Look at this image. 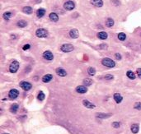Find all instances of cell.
Returning <instances> with one entry per match:
<instances>
[{
    "label": "cell",
    "instance_id": "obj_22",
    "mask_svg": "<svg viewBox=\"0 0 141 134\" xmlns=\"http://www.w3.org/2000/svg\"><path fill=\"white\" fill-rule=\"evenodd\" d=\"M114 20H113L112 18H111V17H109V18H107L106 19V26L107 27H112L113 26H114Z\"/></svg>",
    "mask_w": 141,
    "mask_h": 134
},
{
    "label": "cell",
    "instance_id": "obj_15",
    "mask_svg": "<svg viewBox=\"0 0 141 134\" xmlns=\"http://www.w3.org/2000/svg\"><path fill=\"white\" fill-rule=\"evenodd\" d=\"M113 97H114L115 101H116V102L117 103V104L121 103V101H122V100H123L122 96H121V94H119V93H115L114 96H113Z\"/></svg>",
    "mask_w": 141,
    "mask_h": 134
},
{
    "label": "cell",
    "instance_id": "obj_21",
    "mask_svg": "<svg viewBox=\"0 0 141 134\" xmlns=\"http://www.w3.org/2000/svg\"><path fill=\"white\" fill-rule=\"evenodd\" d=\"M45 14V10L44 8L38 9V10H37V12H36V16L39 17V18H41V17H43Z\"/></svg>",
    "mask_w": 141,
    "mask_h": 134
},
{
    "label": "cell",
    "instance_id": "obj_8",
    "mask_svg": "<svg viewBox=\"0 0 141 134\" xmlns=\"http://www.w3.org/2000/svg\"><path fill=\"white\" fill-rule=\"evenodd\" d=\"M43 58L45 59H46V60L51 61L54 59V55H53V54L50 50H46L43 53Z\"/></svg>",
    "mask_w": 141,
    "mask_h": 134
},
{
    "label": "cell",
    "instance_id": "obj_14",
    "mask_svg": "<svg viewBox=\"0 0 141 134\" xmlns=\"http://www.w3.org/2000/svg\"><path fill=\"white\" fill-rule=\"evenodd\" d=\"M52 79H53V76L51 74H46V75L43 76V77H42V82H45V83H48Z\"/></svg>",
    "mask_w": 141,
    "mask_h": 134
},
{
    "label": "cell",
    "instance_id": "obj_9",
    "mask_svg": "<svg viewBox=\"0 0 141 134\" xmlns=\"http://www.w3.org/2000/svg\"><path fill=\"white\" fill-rule=\"evenodd\" d=\"M55 72L58 76H59V77H66V76H67V72H66L64 68H62V67H58V68H56Z\"/></svg>",
    "mask_w": 141,
    "mask_h": 134
},
{
    "label": "cell",
    "instance_id": "obj_11",
    "mask_svg": "<svg viewBox=\"0 0 141 134\" xmlns=\"http://www.w3.org/2000/svg\"><path fill=\"white\" fill-rule=\"evenodd\" d=\"M69 36L73 39H77L79 37V33H78V30L77 29H72L70 30L69 31Z\"/></svg>",
    "mask_w": 141,
    "mask_h": 134
},
{
    "label": "cell",
    "instance_id": "obj_18",
    "mask_svg": "<svg viewBox=\"0 0 141 134\" xmlns=\"http://www.w3.org/2000/svg\"><path fill=\"white\" fill-rule=\"evenodd\" d=\"M49 17H50V19L54 22H58V20H59V17H58L57 14L55 13V12H51V13L49 15Z\"/></svg>",
    "mask_w": 141,
    "mask_h": 134
},
{
    "label": "cell",
    "instance_id": "obj_10",
    "mask_svg": "<svg viewBox=\"0 0 141 134\" xmlns=\"http://www.w3.org/2000/svg\"><path fill=\"white\" fill-rule=\"evenodd\" d=\"M76 91L79 94H85L87 92V86H78L76 87Z\"/></svg>",
    "mask_w": 141,
    "mask_h": 134
},
{
    "label": "cell",
    "instance_id": "obj_30",
    "mask_svg": "<svg viewBox=\"0 0 141 134\" xmlns=\"http://www.w3.org/2000/svg\"><path fill=\"white\" fill-rule=\"evenodd\" d=\"M118 39H119L121 41H124V40H125V39H126V35L125 33H123V32L119 33L118 34Z\"/></svg>",
    "mask_w": 141,
    "mask_h": 134
},
{
    "label": "cell",
    "instance_id": "obj_38",
    "mask_svg": "<svg viewBox=\"0 0 141 134\" xmlns=\"http://www.w3.org/2000/svg\"><path fill=\"white\" fill-rule=\"evenodd\" d=\"M11 37H12V39H15V38H16V35H11Z\"/></svg>",
    "mask_w": 141,
    "mask_h": 134
},
{
    "label": "cell",
    "instance_id": "obj_32",
    "mask_svg": "<svg viewBox=\"0 0 141 134\" xmlns=\"http://www.w3.org/2000/svg\"><path fill=\"white\" fill-rule=\"evenodd\" d=\"M120 126H121V123H120L119 122H117V121H116V122H114L112 123V127H114V128H119Z\"/></svg>",
    "mask_w": 141,
    "mask_h": 134
},
{
    "label": "cell",
    "instance_id": "obj_20",
    "mask_svg": "<svg viewBox=\"0 0 141 134\" xmlns=\"http://www.w3.org/2000/svg\"><path fill=\"white\" fill-rule=\"evenodd\" d=\"M19 109V105L17 104H12L10 107V111L12 114H16Z\"/></svg>",
    "mask_w": 141,
    "mask_h": 134
},
{
    "label": "cell",
    "instance_id": "obj_2",
    "mask_svg": "<svg viewBox=\"0 0 141 134\" xmlns=\"http://www.w3.org/2000/svg\"><path fill=\"white\" fill-rule=\"evenodd\" d=\"M19 68V63L17 60H13L9 66V72L12 73H16Z\"/></svg>",
    "mask_w": 141,
    "mask_h": 134
},
{
    "label": "cell",
    "instance_id": "obj_17",
    "mask_svg": "<svg viewBox=\"0 0 141 134\" xmlns=\"http://www.w3.org/2000/svg\"><path fill=\"white\" fill-rule=\"evenodd\" d=\"M130 129H131V132H132L133 133L136 134L138 132H139V124H137V123L132 124V125H131V127H130Z\"/></svg>",
    "mask_w": 141,
    "mask_h": 134
},
{
    "label": "cell",
    "instance_id": "obj_5",
    "mask_svg": "<svg viewBox=\"0 0 141 134\" xmlns=\"http://www.w3.org/2000/svg\"><path fill=\"white\" fill-rule=\"evenodd\" d=\"M19 86L22 89H23L24 91H30L32 87V85L28 82H26V81H22V82L19 83Z\"/></svg>",
    "mask_w": 141,
    "mask_h": 134
},
{
    "label": "cell",
    "instance_id": "obj_7",
    "mask_svg": "<svg viewBox=\"0 0 141 134\" xmlns=\"http://www.w3.org/2000/svg\"><path fill=\"white\" fill-rule=\"evenodd\" d=\"M64 9H66V10L71 11L75 7V4H74V3L73 2V1H70V0H69V1H67V2L64 3Z\"/></svg>",
    "mask_w": 141,
    "mask_h": 134
},
{
    "label": "cell",
    "instance_id": "obj_24",
    "mask_svg": "<svg viewBox=\"0 0 141 134\" xmlns=\"http://www.w3.org/2000/svg\"><path fill=\"white\" fill-rule=\"evenodd\" d=\"M126 76H127L128 77H129V79H131V80H134V79H135V74L134 73V72H132V71H128L127 72H126Z\"/></svg>",
    "mask_w": 141,
    "mask_h": 134
},
{
    "label": "cell",
    "instance_id": "obj_35",
    "mask_svg": "<svg viewBox=\"0 0 141 134\" xmlns=\"http://www.w3.org/2000/svg\"><path fill=\"white\" fill-rule=\"evenodd\" d=\"M115 58H116V59H117V60H121V55L120 54H118V53H117V54H115Z\"/></svg>",
    "mask_w": 141,
    "mask_h": 134
},
{
    "label": "cell",
    "instance_id": "obj_6",
    "mask_svg": "<svg viewBox=\"0 0 141 134\" xmlns=\"http://www.w3.org/2000/svg\"><path fill=\"white\" fill-rule=\"evenodd\" d=\"M19 96V91H17V89H12L10 90L8 93V97L10 98L11 100H15Z\"/></svg>",
    "mask_w": 141,
    "mask_h": 134
},
{
    "label": "cell",
    "instance_id": "obj_12",
    "mask_svg": "<svg viewBox=\"0 0 141 134\" xmlns=\"http://www.w3.org/2000/svg\"><path fill=\"white\" fill-rule=\"evenodd\" d=\"M82 104H83L86 108H87V109H94V108L96 107L95 104H92V102H90V101L87 100H82Z\"/></svg>",
    "mask_w": 141,
    "mask_h": 134
},
{
    "label": "cell",
    "instance_id": "obj_16",
    "mask_svg": "<svg viewBox=\"0 0 141 134\" xmlns=\"http://www.w3.org/2000/svg\"><path fill=\"white\" fill-rule=\"evenodd\" d=\"M111 116V114H104V113H98L96 114V117L99 119H107Z\"/></svg>",
    "mask_w": 141,
    "mask_h": 134
},
{
    "label": "cell",
    "instance_id": "obj_37",
    "mask_svg": "<svg viewBox=\"0 0 141 134\" xmlns=\"http://www.w3.org/2000/svg\"><path fill=\"white\" fill-rule=\"evenodd\" d=\"M100 48H104V49H106L107 48V46H106V45H101V46H100Z\"/></svg>",
    "mask_w": 141,
    "mask_h": 134
},
{
    "label": "cell",
    "instance_id": "obj_36",
    "mask_svg": "<svg viewBox=\"0 0 141 134\" xmlns=\"http://www.w3.org/2000/svg\"><path fill=\"white\" fill-rule=\"evenodd\" d=\"M136 72H137V74H138V76H139V77L141 79V68H138Z\"/></svg>",
    "mask_w": 141,
    "mask_h": 134
},
{
    "label": "cell",
    "instance_id": "obj_4",
    "mask_svg": "<svg viewBox=\"0 0 141 134\" xmlns=\"http://www.w3.org/2000/svg\"><path fill=\"white\" fill-rule=\"evenodd\" d=\"M74 49V47L71 44H64L60 47V50L64 53H69Z\"/></svg>",
    "mask_w": 141,
    "mask_h": 134
},
{
    "label": "cell",
    "instance_id": "obj_28",
    "mask_svg": "<svg viewBox=\"0 0 141 134\" xmlns=\"http://www.w3.org/2000/svg\"><path fill=\"white\" fill-rule=\"evenodd\" d=\"M45 94H44L43 91H40L38 96H37V99H38L40 101H43L44 100H45Z\"/></svg>",
    "mask_w": 141,
    "mask_h": 134
},
{
    "label": "cell",
    "instance_id": "obj_3",
    "mask_svg": "<svg viewBox=\"0 0 141 134\" xmlns=\"http://www.w3.org/2000/svg\"><path fill=\"white\" fill-rule=\"evenodd\" d=\"M35 35L38 38H46L48 36V31L43 28H39L35 31Z\"/></svg>",
    "mask_w": 141,
    "mask_h": 134
},
{
    "label": "cell",
    "instance_id": "obj_26",
    "mask_svg": "<svg viewBox=\"0 0 141 134\" xmlns=\"http://www.w3.org/2000/svg\"><path fill=\"white\" fill-rule=\"evenodd\" d=\"M82 82H83V85L85 86H91L92 84V81L90 78H85Z\"/></svg>",
    "mask_w": 141,
    "mask_h": 134
},
{
    "label": "cell",
    "instance_id": "obj_31",
    "mask_svg": "<svg viewBox=\"0 0 141 134\" xmlns=\"http://www.w3.org/2000/svg\"><path fill=\"white\" fill-rule=\"evenodd\" d=\"M134 109L141 110V102H135V104H134Z\"/></svg>",
    "mask_w": 141,
    "mask_h": 134
},
{
    "label": "cell",
    "instance_id": "obj_40",
    "mask_svg": "<svg viewBox=\"0 0 141 134\" xmlns=\"http://www.w3.org/2000/svg\"><path fill=\"white\" fill-rule=\"evenodd\" d=\"M4 134H9V133H4Z\"/></svg>",
    "mask_w": 141,
    "mask_h": 134
},
{
    "label": "cell",
    "instance_id": "obj_19",
    "mask_svg": "<svg viewBox=\"0 0 141 134\" xmlns=\"http://www.w3.org/2000/svg\"><path fill=\"white\" fill-rule=\"evenodd\" d=\"M107 33L105 31H101V32H98V37L99 39H101V40H106V39H107Z\"/></svg>",
    "mask_w": 141,
    "mask_h": 134
},
{
    "label": "cell",
    "instance_id": "obj_13",
    "mask_svg": "<svg viewBox=\"0 0 141 134\" xmlns=\"http://www.w3.org/2000/svg\"><path fill=\"white\" fill-rule=\"evenodd\" d=\"M91 4L97 7H102L103 6L102 0H91Z\"/></svg>",
    "mask_w": 141,
    "mask_h": 134
},
{
    "label": "cell",
    "instance_id": "obj_39",
    "mask_svg": "<svg viewBox=\"0 0 141 134\" xmlns=\"http://www.w3.org/2000/svg\"><path fill=\"white\" fill-rule=\"evenodd\" d=\"M40 2H41V0H37L36 1V3H40Z\"/></svg>",
    "mask_w": 141,
    "mask_h": 134
},
{
    "label": "cell",
    "instance_id": "obj_34",
    "mask_svg": "<svg viewBox=\"0 0 141 134\" xmlns=\"http://www.w3.org/2000/svg\"><path fill=\"white\" fill-rule=\"evenodd\" d=\"M31 48V45H29V44H27V45H25L22 47V49L23 50H27V49H29Z\"/></svg>",
    "mask_w": 141,
    "mask_h": 134
},
{
    "label": "cell",
    "instance_id": "obj_29",
    "mask_svg": "<svg viewBox=\"0 0 141 134\" xmlns=\"http://www.w3.org/2000/svg\"><path fill=\"white\" fill-rule=\"evenodd\" d=\"M11 16H12V12H6L3 14V17H4V19H5V20H9Z\"/></svg>",
    "mask_w": 141,
    "mask_h": 134
},
{
    "label": "cell",
    "instance_id": "obj_33",
    "mask_svg": "<svg viewBox=\"0 0 141 134\" xmlns=\"http://www.w3.org/2000/svg\"><path fill=\"white\" fill-rule=\"evenodd\" d=\"M104 78L106 79V80H112V79L114 78V77H113V75H111V74H107V75L105 76Z\"/></svg>",
    "mask_w": 141,
    "mask_h": 134
},
{
    "label": "cell",
    "instance_id": "obj_27",
    "mask_svg": "<svg viewBox=\"0 0 141 134\" xmlns=\"http://www.w3.org/2000/svg\"><path fill=\"white\" fill-rule=\"evenodd\" d=\"M17 26L18 27H21V28H23V27H25L26 26H27V22H25L24 20H20L17 22Z\"/></svg>",
    "mask_w": 141,
    "mask_h": 134
},
{
    "label": "cell",
    "instance_id": "obj_1",
    "mask_svg": "<svg viewBox=\"0 0 141 134\" xmlns=\"http://www.w3.org/2000/svg\"><path fill=\"white\" fill-rule=\"evenodd\" d=\"M102 63L103 66L107 67H114L116 66V63L112 60V59H109V58H105L102 60Z\"/></svg>",
    "mask_w": 141,
    "mask_h": 134
},
{
    "label": "cell",
    "instance_id": "obj_23",
    "mask_svg": "<svg viewBox=\"0 0 141 134\" xmlns=\"http://www.w3.org/2000/svg\"><path fill=\"white\" fill-rule=\"evenodd\" d=\"M22 12L26 14H31L32 8L31 7H29V6H26V7H24L23 8H22Z\"/></svg>",
    "mask_w": 141,
    "mask_h": 134
},
{
    "label": "cell",
    "instance_id": "obj_25",
    "mask_svg": "<svg viewBox=\"0 0 141 134\" xmlns=\"http://www.w3.org/2000/svg\"><path fill=\"white\" fill-rule=\"evenodd\" d=\"M87 73H88L90 76H94L96 74V69L92 67H88V68H87Z\"/></svg>",
    "mask_w": 141,
    "mask_h": 134
}]
</instances>
